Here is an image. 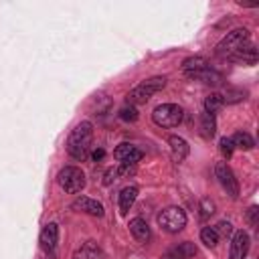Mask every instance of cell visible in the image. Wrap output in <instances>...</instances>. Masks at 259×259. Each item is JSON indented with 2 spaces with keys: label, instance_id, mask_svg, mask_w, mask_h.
<instances>
[{
  "label": "cell",
  "instance_id": "cell-1",
  "mask_svg": "<svg viewBox=\"0 0 259 259\" xmlns=\"http://www.w3.org/2000/svg\"><path fill=\"white\" fill-rule=\"evenodd\" d=\"M91 142H93V123L91 121H81L73 127L69 140H67V152L71 158L83 162L89 152H91Z\"/></svg>",
  "mask_w": 259,
  "mask_h": 259
},
{
  "label": "cell",
  "instance_id": "cell-2",
  "mask_svg": "<svg viewBox=\"0 0 259 259\" xmlns=\"http://www.w3.org/2000/svg\"><path fill=\"white\" fill-rule=\"evenodd\" d=\"M251 42V36H249V30L247 28H235L231 32H227V36L221 38V42L214 47L217 55L223 57V59H233L245 45Z\"/></svg>",
  "mask_w": 259,
  "mask_h": 259
},
{
  "label": "cell",
  "instance_id": "cell-3",
  "mask_svg": "<svg viewBox=\"0 0 259 259\" xmlns=\"http://www.w3.org/2000/svg\"><path fill=\"white\" fill-rule=\"evenodd\" d=\"M166 85V77H152V79H146L142 81L140 85H136L127 95V103L130 105H138V103H146L152 95H156L158 91H162Z\"/></svg>",
  "mask_w": 259,
  "mask_h": 259
},
{
  "label": "cell",
  "instance_id": "cell-4",
  "mask_svg": "<svg viewBox=\"0 0 259 259\" xmlns=\"http://www.w3.org/2000/svg\"><path fill=\"white\" fill-rule=\"evenodd\" d=\"M57 182H59V186H61L65 192L77 194V192H81V190L85 188V174H83V170L77 168V166H65V168L59 170Z\"/></svg>",
  "mask_w": 259,
  "mask_h": 259
},
{
  "label": "cell",
  "instance_id": "cell-5",
  "mask_svg": "<svg viewBox=\"0 0 259 259\" xmlns=\"http://www.w3.org/2000/svg\"><path fill=\"white\" fill-rule=\"evenodd\" d=\"M152 119L160 127H176L182 121V107L176 103H162L152 111Z\"/></svg>",
  "mask_w": 259,
  "mask_h": 259
},
{
  "label": "cell",
  "instance_id": "cell-6",
  "mask_svg": "<svg viewBox=\"0 0 259 259\" xmlns=\"http://www.w3.org/2000/svg\"><path fill=\"white\" fill-rule=\"evenodd\" d=\"M158 225L166 233H178L186 227V212L180 206H168L158 214Z\"/></svg>",
  "mask_w": 259,
  "mask_h": 259
},
{
  "label": "cell",
  "instance_id": "cell-7",
  "mask_svg": "<svg viewBox=\"0 0 259 259\" xmlns=\"http://www.w3.org/2000/svg\"><path fill=\"white\" fill-rule=\"evenodd\" d=\"M214 174H217V178H219L223 190H225L231 198H237V196H239V182H237V178H235L231 166H229L227 162H219V164L214 166Z\"/></svg>",
  "mask_w": 259,
  "mask_h": 259
},
{
  "label": "cell",
  "instance_id": "cell-8",
  "mask_svg": "<svg viewBox=\"0 0 259 259\" xmlns=\"http://www.w3.org/2000/svg\"><path fill=\"white\" fill-rule=\"evenodd\" d=\"M206 69H210V67H208V61L204 57H188L182 63V73L190 79H200V75Z\"/></svg>",
  "mask_w": 259,
  "mask_h": 259
},
{
  "label": "cell",
  "instance_id": "cell-9",
  "mask_svg": "<svg viewBox=\"0 0 259 259\" xmlns=\"http://www.w3.org/2000/svg\"><path fill=\"white\" fill-rule=\"evenodd\" d=\"M249 253V235L245 231H237L233 233V239H231V259H245Z\"/></svg>",
  "mask_w": 259,
  "mask_h": 259
},
{
  "label": "cell",
  "instance_id": "cell-10",
  "mask_svg": "<svg viewBox=\"0 0 259 259\" xmlns=\"http://www.w3.org/2000/svg\"><path fill=\"white\" fill-rule=\"evenodd\" d=\"M71 206L75 210L85 212V214H91V217H103V212H105L103 210V204L97 202V200H93V198H89V196H77Z\"/></svg>",
  "mask_w": 259,
  "mask_h": 259
},
{
  "label": "cell",
  "instance_id": "cell-11",
  "mask_svg": "<svg viewBox=\"0 0 259 259\" xmlns=\"http://www.w3.org/2000/svg\"><path fill=\"white\" fill-rule=\"evenodd\" d=\"M113 156H115V160H119V164H136L142 158V152L136 146L123 142L113 150Z\"/></svg>",
  "mask_w": 259,
  "mask_h": 259
},
{
  "label": "cell",
  "instance_id": "cell-12",
  "mask_svg": "<svg viewBox=\"0 0 259 259\" xmlns=\"http://www.w3.org/2000/svg\"><path fill=\"white\" fill-rule=\"evenodd\" d=\"M57 239H59V227L55 223L45 225V229L40 231V247L45 253H53L57 247Z\"/></svg>",
  "mask_w": 259,
  "mask_h": 259
},
{
  "label": "cell",
  "instance_id": "cell-13",
  "mask_svg": "<svg viewBox=\"0 0 259 259\" xmlns=\"http://www.w3.org/2000/svg\"><path fill=\"white\" fill-rule=\"evenodd\" d=\"M130 233H132V237L136 239V241H140V243H148L150 241V227H148V223L142 219V217H136V219H132L130 221Z\"/></svg>",
  "mask_w": 259,
  "mask_h": 259
},
{
  "label": "cell",
  "instance_id": "cell-14",
  "mask_svg": "<svg viewBox=\"0 0 259 259\" xmlns=\"http://www.w3.org/2000/svg\"><path fill=\"white\" fill-rule=\"evenodd\" d=\"M168 144H170V154H172V160L174 162H182L186 156H188V144H186V140L184 138H180V136H170L168 138Z\"/></svg>",
  "mask_w": 259,
  "mask_h": 259
},
{
  "label": "cell",
  "instance_id": "cell-15",
  "mask_svg": "<svg viewBox=\"0 0 259 259\" xmlns=\"http://www.w3.org/2000/svg\"><path fill=\"white\" fill-rule=\"evenodd\" d=\"M136 198H138V188L136 186H125L119 192V212L121 214H127V210L132 208V204L136 202Z\"/></svg>",
  "mask_w": 259,
  "mask_h": 259
},
{
  "label": "cell",
  "instance_id": "cell-16",
  "mask_svg": "<svg viewBox=\"0 0 259 259\" xmlns=\"http://www.w3.org/2000/svg\"><path fill=\"white\" fill-rule=\"evenodd\" d=\"M231 61H235V63H241V65H255L257 63V49H255V45H245Z\"/></svg>",
  "mask_w": 259,
  "mask_h": 259
},
{
  "label": "cell",
  "instance_id": "cell-17",
  "mask_svg": "<svg viewBox=\"0 0 259 259\" xmlns=\"http://www.w3.org/2000/svg\"><path fill=\"white\" fill-rule=\"evenodd\" d=\"M214 132H217V119H214V115L212 113H202L200 115V136L204 138V140H210L212 136H214Z\"/></svg>",
  "mask_w": 259,
  "mask_h": 259
},
{
  "label": "cell",
  "instance_id": "cell-18",
  "mask_svg": "<svg viewBox=\"0 0 259 259\" xmlns=\"http://www.w3.org/2000/svg\"><path fill=\"white\" fill-rule=\"evenodd\" d=\"M75 259H101V251L97 249V245L93 241H87L77 253H75Z\"/></svg>",
  "mask_w": 259,
  "mask_h": 259
},
{
  "label": "cell",
  "instance_id": "cell-19",
  "mask_svg": "<svg viewBox=\"0 0 259 259\" xmlns=\"http://www.w3.org/2000/svg\"><path fill=\"white\" fill-rule=\"evenodd\" d=\"M223 105H225V97L221 93H210V95L204 97V111L206 113H212L214 115Z\"/></svg>",
  "mask_w": 259,
  "mask_h": 259
},
{
  "label": "cell",
  "instance_id": "cell-20",
  "mask_svg": "<svg viewBox=\"0 0 259 259\" xmlns=\"http://www.w3.org/2000/svg\"><path fill=\"white\" fill-rule=\"evenodd\" d=\"M233 146L235 148H241V150H253L255 148V140L247 134V132H237L233 138H231Z\"/></svg>",
  "mask_w": 259,
  "mask_h": 259
},
{
  "label": "cell",
  "instance_id": "cell-21",
  "mask_svg": "<svg viewBox=\"0 0 259 259\" xmlns=\"http://www.w3.org/2000/svg\"><path fill=\"white\" fill-rule=\"evenodd\" d=\"M172 253L178 257V259H190V257H194L196 255V247H194V243H180L176 249H172Z\"/></svg>",
  "mask_w": 259,
  "mask_h": 259
},
{
  "label": "cell",
  "instance_id": "cell-22",
  "mask_svg": "<svg viewBox=\"0 0 259 259\" xmlns=\"http://www.w3.org/2000/svg\"><path fill=\"white\" fill-rule=\"evenodd\" d=\"M200 241H202L206 247H217L219 235H217V231H214L212 227H204V229L200 231Z\"/></svg>",
  "mask_w": 259,
  "mask_h": 259
},
{
  "label": "cell",
  "instance_id": "cell-23",
  "mask_svg": "<svg viewBox=\"0 0 259 259\" xmlns=\"http://www.w3.org/2000/svg\"><path fill=\"white\" fill-rule=\"evenodd\" d=\"M219 150H221V154H223L225 158H231L233 152H235V146H233L231 138H221V140H219Z\"/></svg>",
  "mask_w": 259,
  "mask_h": 259
},
{
  "label": "cell",
  "instance_id": "cell-24",
  "mask_svg": "<svg viewBox=\"0 0 259 259\" xmlns=\"http://www.w3.org/2000/svg\"><path fill=\"white\" fill-rule=\"evenodd\" d=\"M119 117L123 121H136L138 119V109L134 105H125V107L119 109Z\"/></svg>",
  "mask_w": 259,
  "mask_h": 259
},
{
  "label": "cell",
  "instance_id": "cell-25",
  "mask_svg": "<svg viewBox=\"0 0 259 259\" xmlns=\"http://www.w3.org/2000/svg\"><path fill=\"white\" fill-rule=\"evenodd\" d=\"M212 212H214V202L210 198H202L200 200V217L202 219H208Z\"/></svg>",
  "mask_w": 259,
  "mask_h": 259
},
{
  "label": "cell",
  "instance_id": "cell-26",
  "mask_svg": "<svg viewBox=\"0 0 259 259\" xmlns=\"http://www.w3.org/2000/svg\"><path fill=\"white\" fill-rule=\"evenodd\" d=\"M212 229L217 231L219 237H229V235H233V225H231L229 221H221V223H217V227H212Z\"/></svg>",
  "mask_w": 259,
  "mask_h": 259
},
{
  "label": "cell",
  "instance_id": "cell-27",
  "mask_svg": "<svg viewBox=\"0 0 259 259\" xmlns=\"http://www.w3.org/2000/svg\"><path fill=\"white\" fill-rule=\"evenodd\" d=\"M119 176H117V168H107L105 170V174H103V184L105 186H109L111 182H115Z\"/></svg>",
  "mask_w": 259,
  "mask_h": 259
},
{
  "label": "cell",
  "instance_id": "cell-28",
  "mask_svg": "<svg viewBox=\"0 0 259 259\" xmlns=\"http://www.w3.org/2000/svg\"><path fill=\"white\" fill-rule=\"evenodd\" d=\"M257 217H259V208H257V206H251V208L247 210V221H249V225H251V227H255V225H257V221H259Z\"/></svg>",
  "mask_w": 259,
  "mask_h": 259
},
{
  "label": "cell",
  "instance_id": "cell-29",
  "mask_svg": "<svg viewBox=\"0 0 259 259\" xmlns=\"http://www.w3.org/2000/svg\"><path fill=\"white\" fill-rule=\"evenodd\" d=\"M103 156H105V152H103L101 148H97V150H93V154H91V158H93L95 162H97V160H101Z\"/></svg>",
  "mask_w": 259,
  "mask_h": 259
},
{
  "label": "cell",
  "instance_id": "cell-30",
  "mask_svg": "<svg viewBox=\"0 0 259 259\" xmlns=\"http://www.w3.org/2000/svg\"><path fill=\"white\" fill-rule=\"evenodd\" d=\"M162 259H178V257H176V255H174V253L170 251V253H166V255H162Z\"/></svg>",
  "mask_w": 259,
  "mask_h": 259
}]
</instances>
